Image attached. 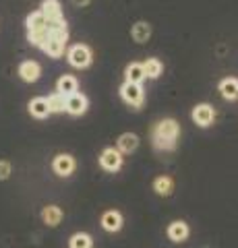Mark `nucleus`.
I'll return each instance as SVG.
<instances>
[{
	"label": "nucleus",
	"instance_id": "nucleus-24",
	"mask_svg": "<svg viewBox=\"0 0 238 248\" xmlns=\"http://www.w3.org/2000/svg\"><path fill=\"white\" fill-rule=\"evenodd\" d=\"M68 246L71 248H91L94 246V240H91V236L85 234V232H77V234H73L71 240H68Z\"/></svg>",
	"mask_w": 238,
	"mask_h": 248
},
{
	"label": "nucleus",
	"instance_id": "nucleus-15",
	"mask_svg": "<svg viewBox=\"0 0 238 248\" xmlns=\"http://www.w3.org/2000/svg\"><path fill=\"white\" fill-rule=\"evenodd\" d=\"M42 219H44V223H48L50 228H56L60 219H63V211H60L56 205H48V207H44V211H42Z\"/></svg>",
	"mask_w": 238,
	"mask_h": 248
},
{
	"label": "nucleus",
	"instance_id": "nucleus-21",
	"mask_svg": "<svg viewBox=\"0 0 238 248\" xmlns=\"http://www.w3.org/2000/svg\"><path fill=\"white\" fill-rule=\"evenodd\" d=\"M27 40H29V44H32V46H37V48H44V44L50 40V31H48V27L27 31Z\"/></svg>",
	"mask_w": 238,
	"mask_h": 248
},
{
	"label": "nucleus",
	"instance_id": "nucleus-10",
	"mask_svg": "<svg viewBox=\"0 0 238 248\" xmlns=\"http://www.w3.org/2000/svg\"><path fill=\"white\" fill-rule=\"evenodd\" d=\"M102 228L106 232H118L122 228V215L118 211H114V209H110V211H106L102 215Z\"/></svg>",
	"mask_w": 238,
	"mask_h": 248
},
{
	"label": "nucleus",
	"instance_id": "nucleus-8",
	"mask_svg": "<svg viewBox=\"0 0 238 248\" xmlns=\"http://www.w3.org/2000/svg\"><path fill=\"white\" fill-rule=\"evenodd\" d=\"M19 75H21L23 81L35 83L37 79H40V75H42V68H40V64H37L35 60H25V62H21V66H19Z\"/></svg>",
	"mask_w": 238,
	"mask_h": 248
},
{
	"label": "nucleus",
	"instance_id": "nucleus-14",
	"mask_svg": "<svg viewBox=\"0 0 238 248\" xmlns=\"http://www.w3.org/2000/svg\"><path fill=\"white\" fill-rule=\"evenodd\" d=\"M56 91L63 93L64 97L73 95V93H77V79L73 75H63L58 79V83H56Z\"/></svg>",
	"mask_w": 238,
	"mask_h": 248
},
{
	"label": "nucleus",
	"instance_id": "nucleus-12",
	"mask_svg": "<svg viewBox=\"0 0 238 248\" xmlns=\"http://www.w3.org/2000/svg\"><path fill=\"white\" fill-rule=\"evenodd\" d=\"M220 93L222 97L228 99V102H232V99H238V79L234 77H228L220 83Z\"/></svg>",
	"mask_w": 238,
	"mask_h": 248
},
{
	"label": "nucleus",
	"instance_id": "nucleus-3",
	"mask_svg": "<svg viewBox=\"0 0 238 248\" xmlns=\"http://www.w3.org/2000/svg\"><path fill=\"white\" fill-rule=\"evenodd\" d=\"M66 58L75 68H85V66H89V62H91V50L87 48V46H83V44H77L66 52Z\"/></svg>",
	"mask_w": 238,
	"mask_h": 248
},
{
	"label": "nucleus",
	"instance_id": "nucleus-11",
	"mask_svg": "<svg viewBox=\"0 0 238 248\" xmlns=\"http://www.w3.org/2000/svg\"><path fill=\"white\" fill-rule=\"evenodd\" d=\"M168 238L172 242H184L189 238V226L184 221H172L168 226Z\"/></svg>",
	"mask_w": 238,
	"mask_h": 248
},
{
	"label": "nucleus",
	"instance_id": "nucleus-7",
	"mask_svg": "<svg viewBox=\"0 0 238 248\" xmlns=\"http://www.w3.org/2000/svg\"><path fill=\"white\" fill-rule=\"evenodd\" d=\"M87 110V97L83 95V93H73V95H68L66 97V112L68 114H73V116H81V114H85Z\"/></svg>",
	"mask_w": 238,
	"mask_h": 248
},
{
	"label": "nucleus",
	"instance_id": "nucleus-18",
	"mask_svg": "<svg viewBox=\"0 0 238 248\" xmlns=\"http://www.w3.org/2000/svg\"><path fill=\"white\" fill-rule=\"evenodd\" d=\"M153 190L162 197H170L174 190V180L170 176H159V178H156V182H153Z\"/></svg>",
	"mask_w": 238,
	"mask_h": 248
},
{
	"label": "nucleus",
	"instance_id": "nucleus-13",
	"mask_svg": "<svg viewBox=\"0 0 238 248\" xmlns=\"http://www.w3.org/2000/svg\"><path fill=\"white\" fill-rule=\"evenodd\" d=\"M125 79H127V83L141 85L143 79H147V77H145V71H143V64H139V62H130L125 71Z\"/></svg>",
	"mask_w": 238,
	"mask_h": 248
},
{
	"label": "nucleus",
	"instance_id": "nucleus-1",
	"mask_svg": "<svg viewBox=\"0 0 238 248\" xmlns=\"http://www.w3.org/2000/svg\"><path fill=\"white\" fill-rule=\"evenodd\" d=\"M180 135V126L174 118H164L159 120L151 130V141L153 147L159 151H172L176 147V139Z\"/></svg>",
	"mask_w": 238,
	"mask_h": 248
},
{
	"label": "nucleus",
	"instance_id": "nucleus-23",
	"mask_svg": "<svg viewBox=\"0 0 238 248\" xmlns=\"http://www.w3.org/2000/svg\"><path fill=\"white\" fill-rule=\"evenodd\" d=\"M64 46H66V44L54 40V37H50V40L44 44V48H42V50L48 54V56H52V58H60V56L64 54Z\"/></svg>",
	"mask_w": 238,
	"mask_h": 248
},
{
	"label": "nucleus",
	"instance_id": "nucleus-28",
	"mask_svg": "<svg viewBox=\"0 0 238 248\" xmlns=\"http://www.w3.org/2000/svg\"><path fill=\"white\" fill-rule=\"evenodd\" d=\"M75 4H79V6H83V4H89V0H73Z\"/></svg>",
	"mask_w": 238,
	"mask_h": 248
},
{
	"label": "nucleus",
	"instance_id": "nucleus-27",
	"mask_svg": "<svg viewBox=\"0 0 238 248\" xmlns=\"http://www.w3.org/2000/svg\"><path fill=\"white\" fill-rule=\"evenodd\" d=\"M11 176V164L9 161H0V180H6Z\"/></svg>",
	"mask_w": 238,
	"mask_h": 248
},
{
	"label": "nucleus",
	"instance_id": "nucleus-2",
	"mask_svg": "<svg viewBox=\"0 0 238 248\" xmlns=\"http://www.w3.org/2000/svg\"><path fill=\"white\" fill-rule=\"evenodd\" d=\"M120 95H122V99H125L128 106H133V108H141L143 106V99H145V93H143L141 85L127 83V81L120 87Z\"/></svg>",
	"mask_w": 238,
	"mask_h": 248
},
{
	"label": "nucleus",
	"instance_id": "nucleus-26",
	"mask_svg": "<svg viewBox=\"0 0 238 248\" xmlns=\"http://www.w3.org/2000/svg\"><path fill=\"white\" fill-rule=\"evenodd\" d=\"M48 19L44 17V15L40 13V11H35V13H32L27 17V31H33V29H44V27H48Z\"/></svg>",
	"mask_w": 238,
	"mask_h": 248
},
{
	"label": "nucleus",
	"instance_id": "nucleus-17",
	"mask_svg": "<svg viewBox=\"0 0 238 248\" xmlns=\"http://www.w3.org/2000/svg\"><path fill=\"white\" fill-rule=\"evenodd\" d=\"M139 147V139L133 133H125L118 137V151L120 153H133Z\"/></svg>",
	"mask_w": 238,
	"mask_h": 248
},
{
	"label": "nucleus",
	"instance_id": "nucleus-20",
	"mask_svg": "<svg viewBox=\"0 0 238 248\" xmlns=\"http://www.w3.org/2000/svg\"><path fill=\"white\" fill-rule=\"evenodd\" d=\"M130 35H133V40L135 42H147L149 40V35H151V27H149V23H145V21H139V23H135L133 25V31H130Z\"/></svg>",
	"mask_w": 238,
	"mask_h": 248
},
{
	"label": "nucleus",
	"instance_id": "nucleus-9",
	"mask_svg": "<svg viewBox=\"0 0 238 248\" xmlns=\"http://www.w3.org/2000/svg\"><path fill=\"white\" fill-rule=\"evenodd\" d=\"M40 13H42L50 23L63 21V9H60V2H58V0H44Z\"/></svg>",
	"mask_w": 238,
	"mask_h": 248
},
{
	"label": "nucleus",
	"instance_id": "nucleus-5",
	"mask_svg": "<svg viewBox=\"0 0 238 248\" xmlns=\"http://www.w3.org/2000/svg\"><path fill=\"white\" fill-rule=\"evenodd\" d=\"M52 168H54V172H56L58 176L66 178V176H71V174L75 172L77 164H75V157H73V155L60 153V155H56V157H54V161H52Z\"/></svg>",
	"mask_w": 238,
	"mask_h": 248
},
{
	"label": "nucleus",
	"instance_id": "nucleus-22",
	"mask_svg": "<svg viewBox=\"0 0 238 248\" xmlns=\"http://www.w3.org/2000/svg\"><path fill=\"white\" fill-rule=\"evenodd\" d=\"M143 71H145V77H149V79H158V77L162 75V71H164V64L158 58H147L143 62Z\"/></svg>",
	"mask_w": 238,
	"mask_h": 248
},
{
	"label": "nucleus",
	"instance_id": "nucleus-16",
	"mask_svg": "<svg viewBox=\"0 0 238 248\" xmlns=\"http://www.w3.org/2000/svg\"><path fill=\"white\" fill-rule=\"evenodd\" d=\"M48 31H50V37H54V40L66 44V40H68V27H66L64 19H63V21L48 23Z\"/></svg>",
	"mask_w": 238,
	"mask_h": 248
},
{
	"label": "nucleus",
	"instance_id": "nucleus-4",
	"mask_svg": "<svg viewBox=\"0 0 238 248\" xmlns=\"http://www.w3.org/2000/svg\"><path fill=\"white\" fill-rule=\"evenodd\" d=\"M99 164H102L106 172H116V170L122 168V153L118 149H114V147H108L99 155Z\"/></svg>",
	"mask_w": 238,
	"mask_h": 248
},
{
	"label": "nucleus",
	"instance_id": "nucleus-6",
	"mask_svg": "<svg viewBox=\"0 0 238 248\" xmlns=\"http://www.w3.org/2000/svg\"><path fill=\"white\" fill-rule=\"evenodd\" d=\"M193 120L195 124H199V126H209V124L216 120V110L209 106V104H199L193 108Z\"/></svg>",
	"mask_w": 238,
	"mask_h": 248
},
{
	"label": "nucleus",
	"instance_id": "nucleus-19",
	"mask_svg": "<svg viewBox=\"0 0 238 248\" xmlns=\"http://www.w3.org/2000/svg\"><path fill=\"white\" fill-rule=\"evenodd\" d=\"M29 112H32V116H35V118H46V116L50 114L48 99H44V97L32 99V102H29Z\"/></svg>",
	"mask_w": 238,
	"mask_h": 248
},
{
	"label": "nucleus",
	"instance_id": "nucleus-25",
	"mask_svg": "<svg viewBox=\"0 0 238 248\" xmlns=\"http://www.w3.org/2000/svg\"><path fill=\"white\" fill-rule=\"evenodd\" d=\"M48 108H50V114L52 112H64L66 110V97L63 95V93L54 91L52 95L48 97Z\"/></svg>",
	"mask_w": 238,
	"mask_h": 248
}]
</instances>
